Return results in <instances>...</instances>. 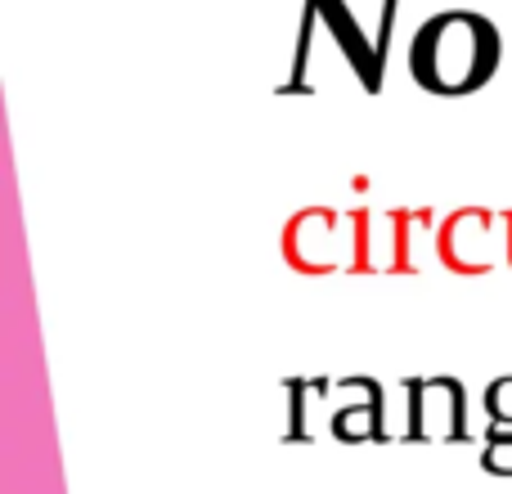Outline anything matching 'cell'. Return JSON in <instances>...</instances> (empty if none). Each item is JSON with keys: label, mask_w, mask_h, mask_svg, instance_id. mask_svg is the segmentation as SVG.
Segmentation results:
<instances>
[{"label": "cell", "mask_w": 512, "mask_h": 494, "mask_svg": "<svg viewBox=\"0 0 512 494\" xmlns=\"http://www.w3.org/2000/svg\"><path fill=\"white\" fill-rule=\"evenodd\" d=\"M414 77L436 95H463L495 77L499 32L481 14H441L414 41Z\"/></svg>", "instance_id": "obj_1"}, {"label": "cell", "mask_w": 512, "mask_h": 494, "mask_svg": "<svg viewBox=\"0 0 512 494\" xmlns=\"http://www.w3.org/2000/svg\"><path fill=\"white\" fill-rule=\"evenodd\" d=\"M414 423L409 436L427 441V436H441V441H459L463 436V391L459 382H414Z\"/></svg>", "instance_id": "obj_2"}, {"label": "cell", "mask_w": 512, "mask_h": 494, "mask_svg": "<svg viewBox=\"0 0 512 494\" xmlns=\"http://www.w3.org/2000/svg\"><path fill=\"white\" fill-rule=\"evenodd\" d=\"M481 463H486V472H495V477H512V436H495V441L486 445V454H481Z\"/></svg>", "instance_id": "obj_3"}, {"label": "cell", "mask_w": 512, "mask_h": 494, "mask_svg": "<svg viewBox=\"0 0 512 494\" xmlns=\"http://www.w3.org/2000/svg\"><path fill=\"white\" fill-rule=\"evenodd\" d=\"M490 414H504L512 418V382H499V387H490Z\"/></svg>", "instance_id": "obj_4"}]
</instances>
